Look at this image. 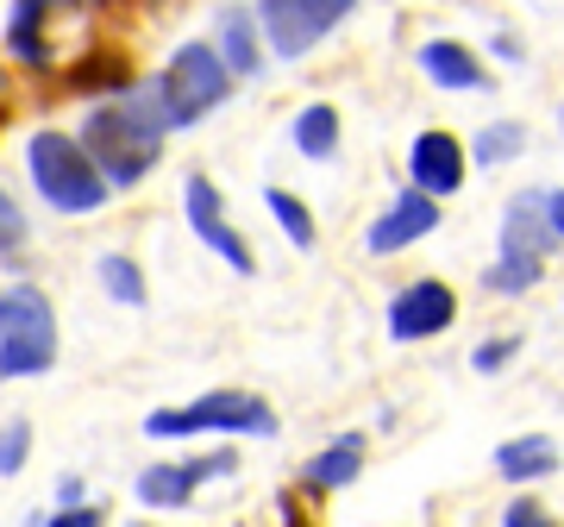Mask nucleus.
Listing matches in <instances>:
<instances>
[{
  "label": "nucleus",
  "mask_w": 564,
  "mask_h": 527,
  "mask_svg": "<svg viewBox=\"0 0 564 527\" xmlns=\"http://www.w3.org/2000/svg\"><path fill=\"white\" fill-rule=\"evenodd\" d=\"M57 358V326L39 289L0 295V377H39Z\"/></svg>",
  "instance_id": "nucleus-3"
},
{
  "label": "nucleus",
  "mask_w": 564,
  "mask_h": 527,
  "mask_svg": "<svg viewBox=\"0 0 564 527\" xmlns=\"http://www.w3.org/2000/svg\"><path fill=\"white\" fill-rule=\"evenodd\" d=\"M226 101V63L214 44H182L170 69L158 82V107H163V126H195L207 107Z\"/></svg>",
  "instance_id": "nucleus-4"
},
{
  "label": "nucleus",
  "mask_w": 564,
  "mask_h": 527,
  "mask_svg": "<svg viewBox=\"0 0 564 527\" xmlns=\"http://www.w3.org/2000/svg\"><path fill=\"white\" fill-rule=\"evenodd\" d=\"M25 163H32L39 195L57 207V214H95V207L107 202V176L95 170V158H88L76 139H63V132H32Z\"/></svg>",
  "instance_id": "nucleus-2"
},
{
  "label": "nucleus",
  "mask_w": 564,
  "mask_h": 527,
  "mask_svg": "<svg viewBox=\"0 0 564 527\" xmlns=\"http://www.w3.org/2000/svg\"><path fill=\"white\" fill-rule=\"evenodd\" d=\"M295 144H302L307 158H333V144H339V120H333V107H307L302 120H295Z\"/></svg>",
  "instance_id": "nucleus-17"
},
{
  "label": "nucleus",
  "mask_w": 564,
  "mask_h": 527,
  "mask_svg": "<svg viewBox=\"0 0 564 527\" xmlns=\"http://www.w3.org/2000/svg\"><path fill=\"white\" fill-rule=\"evenodd\" d=\"M545 226L564 239V195H552V202H545Z\"/></svg>",
  "instance_id": "nucleus-26"
},
{
  "label": "nucleus",
  "mask_w": 564,
  "mask_h": 527,
  "mask_svg": "<svg viewBox=\"0 0 564 527\" xmlns=\"http://www.w3.org/2000/svg\"><path fill=\"white\" fill-rule=\"evenodd\" d=\"M358 465H364V440H358V433H345L339 447H326L321 459L307 465V484L339 490V484H351V477H358Z\"/></svg>",
  "instance_id": "nucleus-16"
},
{
  "label": "nucleus",
  "mask_w": 564,
  "mask_h": 527,
  "mask_svg": "<svg viewBox=\"0 0 564 527\" xmlns=\"http://www.w3.org/2000/svg\"><path fill=\"white\" fill-rule=\"evenodd\" d=\"M25 245V214L13 207V195L0 189V251H20Z\"/></svg>",
  "instance_id": "nucleus-23"
},
{
  "label": "nucleus",
  "mask_w": 564,
  "mask_h": 527,
  "mask_svg": "<svg viewBox=\"0 0 564 527\" xmlns=\"http://www.w3.org/2000/svg\"><path fill=\"white\" fill-rule=\"evenodd\" d=\"M220 471H239L232 465V452H214V459H188V465H158L139 477V503L151 508H182L188 496H195V484L202 477H220Z\"/></svg>",
  "instance_id": "nucleus-9"
},
{
  "label": "nucleus",
  "mask_w": 564,
  "mask_h": 527,
  "mask_svg": "<svg viewBox=\"0 0 564 527\" xmlns=\"http://www.w3.org/2000/svg\"><path fill=\"white\" fill-rule=\"evenodd\" d=\"M82 7H88V0H13V25H7L13 57L51 63L44 57V25H63V13H82Z\"/></svg>",
  "instance_id": "nucleus-13"
},
{
  "label": "nucleus",
  "mask_w": 564,
  "mask_h": 527,
  "mask_svg": "<svg viewBox=\"0 0 564 527\" xmlns=\"http://www.w3.org/2000/svg\"><path fill=\"white\" fill-rule=\"evenodd\" d=\"M144 433H276V415L263 396H245V389H220V396H202L188 408H158Z\"/></svg>",
  "instance_id": "nucleus-5"
},
{
  "label": "nucleus",
  "mask_w": 564,
  "mask_h": 527,
  "mask_svg": "<svg viewBox=\"0 0 564 527\" xmlns=\"http://www.w3.org/2000/svg\"><path fill=\"white\" fill-rule=\"evenodd\" d=\"M533 214L540 202H514L508 207V226H502V264L489 270V289H533L540 283V233H533Z\"/></svg>",
  "instance_id": "nucleus-7"
},
{
  "label": "nucleus",
  "mask_w": 564,
  "mask_h": 527,
  "mask_svg": "<svg viewBox=\"0 0 564 527\" xmlns=\"http://www.w3.org/2000/svg\"><path fill=\"white\" fill-rule=\"evenodd\" d=\"M502 521H508V527H533V521H540V508H533V503H514Z\"/></svg>",
  "instance_id": "nucleus-25"
},
{
  "label": "nucleus",
  "mask_w": 564,
  "mask_h": 527,
  "mask_svg": "<svg viewBox=\"0 0 564 527\" xmlns=\"http://www.w3.org/2000/svg\"><path fill=\"white\" fill-rule=\"evenodd\" d=\"M220 39H226L232 69H258V39H251V20L245 13H220Z\"/></svg>",
  "instance_id": "nucleus-18"
},
{
  "label": "nucleus",
  "mask_w": 564,
  "mask_h": 527,
  "mask_svg": "<svg viewBox=\"0 0 564 527\" xmlns=\"http://www.w3.org/2000/svg\"><path fill=\"white\" fill-rule=\"evenodd\" d=\"M502 358H514V340H489L484 352H477V370H496Z\"/></svg>",
  "instance_id": "nucleus-24"
},
{
  "label": "nucleus",
  "mask_w": 564,
  "mask_h": 527,
  "mask_svg": "<svg viewBox=\"0 0 564 527\" xmlns=\"http://www.w3.org/2000/svg\"><path fill=\"white\" fill-rule=\"evenodd\" d=\"M182 202H188V226H195V239H202L207 251H220L232 270H251V251H245V239L226 226V207H220V195H214V183H207V176H195Z\"/></svg>",
  "instance_id": "nucleus-8"
},
{
  "label": "nucleus",
  "mask_w": 564,
  "mask_h": 527,
  "mask_svg": "<svg viewBox=\"0 0 564 527\" xmlns=\"http://www.w3.org/2000/svg\"><path fill=\"white\" fill-rule=\"evenodd\" d=\"M263 202H270V214H276V221H282V233H289V239L302 245V251H307V245H314V226H307V207L295 202L289 189H270Z\"/></svg>",
  "instance_id": "nucleus-19"
},
{
  "label": "nucleus",
  "mask_w": 564,
  "mask_h": 527,
  "mask_svg": "<svg viewBox=\"0 0 564 527\" xmlns=\"http://www.w3.org/2000/svg\"><path fill=\"white\" fill-rule=\"evenodd\" d=\"M101 283H107V295H120L126 308L144 302V283H139V270H132V258H101Z\"/></svg>",
  "instance_id": "nucleus-20"
},
{
  "label": "nucleus",
  "mask_w": 564,
  "mask_h": 527,
  "mask_svg": "<svg viewBox=\"0 0 564 527\" xmlns=\"http://www.w3.org/2000/svg\"><path fill=\"white\" fill-rule=\"evenodd\" d=\"M158 144H163V107H158V88H139L113 107H95L88 120V151H95V170H101L113 189H132L158 163Z\"/></svg>",
  "instance_id": "nucleus-1"
},
{
  "label": "nucleus",
  "mask_w": 564,
  "mask_h": 527,
  "mask_svg": "<svg viewBox=\"0 0 564 527\" xmlns=\"http://www.w3.org/2000/svg\"><path fill=\"white\" fill-rule=\"evenodd\" d=\"M408 170H414V189H426V195H445V189L464 183V151L452 132H421L414 139V151H408Z\"/></svg>",
  "instance_id": "nucleus-12"
},
{
  "label": "nucleus",
  "mask_w": 564,
  "mask_h": 527,
  "mask_svg": "<svg viewBox=\"0 0 564 527\" xmlns=\"http://www.w3.org/2000/svg\"><path fill=\"white\" fill-rule=\"evenodd\" d=\"M521 144H527L521 126H489L484 139H477V163H502V158H514Z\"/></svg>",
  "instance_id": "nucleus-21"
},
{
  "label": "nucleus",
  "mask_w": 564,
  "mask_h": 527,
  "mask_svg": "<svg viewBox=\"0 0 564 527\" xmlns=\"http://www.w3.org/2000/svg\"><path fill=\"white\" fill-rule=\"evenodd\" d=\"M552 465H558L552 440H508V447L496 452V471H502V477H514V484H533V477H545Z\"/></svg>",
  "instance_id": "nucleus-15"
},
{
  "label": "nucleus",
  "mask_w": 564,
  "mask_h": 527,
  "mask_svg": "<svg viewBox=\"0 0 564 527\" xmlns=\"http://www.w3.org/2000/svg\"><path fill=\"white\" fill-rule=\"evenodd\" d=\"M452 289L445 283H414V289H402L395 295V308H389V333L395 340H433L445 321H452Z\"/></svg>",
  "instance_id": "nucleus-10"
},
{
  "label": "nucleus",
  "mask_w": 564,
  "mask_h": 527,
  "mask_svg": "<svg viewBox=\"0 0 564 527\" xmlns=\"http://www.w3.org/2000/svg\"><path fill=\"white\" fill-rule=\"evenodd\" d=\"M433 226H440V207H433V195H426V189H408L402 202H395L383 221L370 226V251H402V245L426 239Z\"/></svg>",
  "instance_id": "nucleus-11"
},
{
  "label": "nucleus",
  "mask_w": 564,
  "mask_h": 527,
  "mask_svg": "<svg viewBox=\"0 0 564 527\" xmlns=\"http://www.w3.org/2000/svg\"><path fill=\"white\" fill-rule=\"evenodd\" d=\"M421 69L433 82H440V88H484V69H477V57H470V51H464V44H426L421 51Z\"/></svg>",
  "instance_id": "nucleus-14"
},
{
  "label": "nucleus",
  "mask_w": 564,
  "mask_h": 527,
  "mask_svg": "<svg viewBox=\"0 0 564 527\" xmlns=\"http://www.w3.org/2000/svg\"><path fill=\"white\" fill-rule=\"evenodd\" d=\"M25 452H32V427L25 421L0 427V477H13V471L25 465Z\"/></svg>",
  "instance_id": "nucleus-22"
},
{
  "label": "nucleus",
  "mask_w": 564,
  "mask_h": 527,
  "mask_svg": "<svg viewBox=\"0 0 564 527\" xmlns=\"http://www.w3.org/2000/svg\"><path fill=\"white\" fill-rule=\"evenodd\" d=\"M263 7V32L282 57H302L351 13V0H258Z\"/></svg>",
  "instance_id": "nucleus-6"
}]
</instances>
